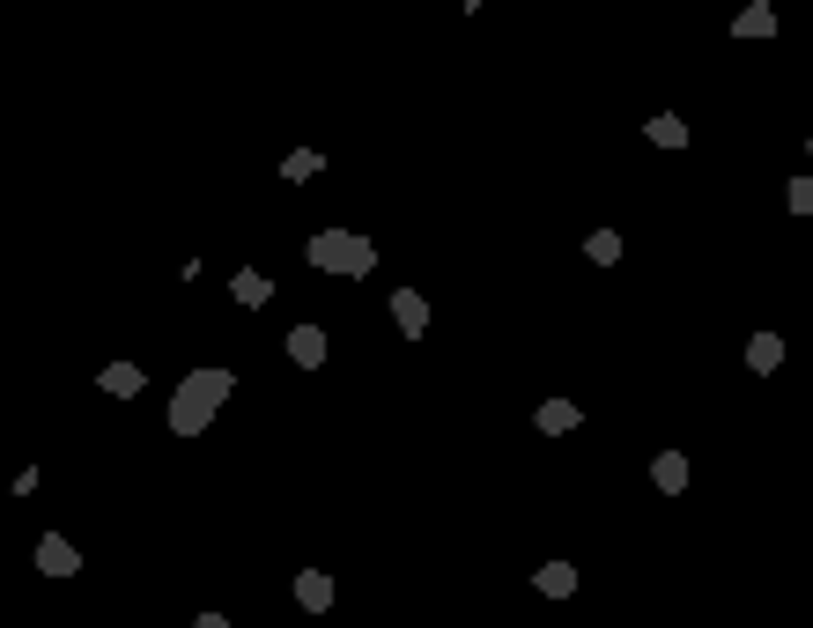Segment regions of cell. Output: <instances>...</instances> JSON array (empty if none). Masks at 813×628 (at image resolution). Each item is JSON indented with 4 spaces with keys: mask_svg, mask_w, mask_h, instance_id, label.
<instances>
[{
    "mask_svg": "<svg viewBox=\"0 0 813 628\" xmlns=\"http://www.w3.org/2000/svg\"><path fill=\"white\" fill-rule=\"evenodd\" d=\"M37 569H45V577H74V569H82V555H74L60 532H45V540H37Z\"/></svg>",
    "mask_w": 813,
    "mask_h": 628,
    "instance_id": "277c9868",
    "label": "cell"
},
{
    "mask_svg": "<svg viewBox=\"0 0 813 628\" xmlns=\"http://www.w3.org/2000/svg\"><path fill=\"white\" fill-rule=\"evenodd\" d=\"M732 30H740V37H769V30H777V8H762V0H754V8H747Z\"/></svg>",
    "mask_w": 813,
    "mask_h": 628,
    "instance_id": "4fadbf2b",
    "label": "cell"
},
{
    "mask_svg": "<svg viewBox=\"0 0 813 628\" xmlns=\"http://www.w3.org/2000/svg\"><path fill=\"white\" fill-rule=\"evenodd\" d=\"M651 481L666 488V496H680V488H688V459H680V451H658V459H651Z\"/></svg>",
    "mask_w": 813,
    "mask_h": 628,
    "instance_id": "ba28073f",
    "label": "cell"
},
{
    "mask_svg": "<svg viewBox=\"0 0 813 628\" xmlns=\"http://www.w3.org/2000/svg\"><path fill=\"white\" fill-rule=\"evenodd\" d=\"M584 252H592L599 266H614V259H621V237H614V230H592V244H584Z\"/></svg>",
    "mask_w": 813,
    "mask_h": 628,
    "instance_id": "9a60e30c",
    "label": "cell"
},
{
    "mask_svg": "<svg viewBox=\"0 0 813 628\" xmlns=\"http://www.w3.org/2000/svg\"><path fill=\"white\" fill-rule=\"evenodd\" d=\"M230 392H237V377H230V370H193L178 392H170V429H178V436H200L207 422H215V407H222Z\"/></svg>",
    "mask_w": 813,
    "mask_h": 628,
    "instance_id": "6da1fadb",
    "label": "cell"
},
{
    "mask_svg": "<svg viewBox=\"0 0 813 628\" xmlns=\"http://www.w3.org/2000/svg\"><path fill=\"white\" fill-rule=\"evenodd\" d=\"M392 318H400V333H407V340H422V333H429V303L414 296V289H392Z\"/></svg>",
    "mask_w": 813,
    "mask_h": 628,
    "instance_id": "5b68a950",
    "label": "cell"
},
{
    "mask_svg": "<svg viewBox=\"0 0 813 628\" xmlns=\"http://www.w3.org/2000/svg\"><path fill=\"white\" fill-rule=\"evenodd\" d=\"M193 628H230V621H222V614H200V621H193Z\"/></svg>",
    "mask_w": 813,
    "mask_h": 628,
    "instance_id": "ac0fdd59",
    "label": "cell"
},
{
    "mask_svg": "<svg viewBox=\"0 0 813 628\" xmlns=\"http://www.w3.org/2000/svg\"><path fill=\"white\" fill-rule=\"evenodd\" d=\"M104 392H111V399H134V392H141V370H134V363H111V370H104Z\"/></svg>",
    "mask_w": 813,
    "mask_h": 628,
    "instance_id": "7c38bea8",
    "label": "cell"
},
{
    "mask_svg": "<svg viewBox=\"0 0 813 628\" xmlns=\"http://www.w3.org/2000/svg\"><path fill=\"white\" fill-rule=\"evenodd\" d=\"M651 141L658 148H688V126H680V119H651Z\"/></svg>",
    "mask_w": 813,
    "mask_h": 628,
    "instance_id": "5bb4252c",
    "label": "cell"
},
{
    "mask_svg": "<svg viewBox=\"0 0 813 628\" xmlns=\"http://www.w3.org/2000/svg\"><path fill=\"white\" fill-rule=\"evenodd\" d=\"M311 266H318V274H348V281H363L370 266H377V244L355 237V230H326V237H311Z\"/></svg>",
    "mask_w": 813,
    "mask_h": 628,
    "instance_id": "7a4b0ae2",
    "label": "cell"
},
{
    "mask_svg": "<svg viewBox=\"0 0 813 628\" xmlns=\"http://www.w3.org/2000/svg\"><path fill=\"white\" fill-rule=\"evenodd\" d=\"M777 363H784V340H777V333H754V340H747V370H762V377H769Z\"/></svg>",
    "mask_w": 813,
    "mask_h": 628,
    "instance_id": "9c48e42d",
    "label": "cell"
},
{
    "mask_svg": "<svg viewBox=\"0 0 813 628\" xmlns=\"http://www.w3.org/2000/svg\"><path fill=\"white\" fill-rule=\"evenodd\" d=\"M533 584H540V599H570V592H577V569H570V562H547Z\"/></svg>",
    "mask_w": 813,
    "mask_h": 628,
    "instance_id": "30bf717a",
    "label": "cell"
},
{
    "mask_svg": "<svg viewBox=\"0 0 813 628\" xmlns=\"http://www.w3.org/2000/svg\"><path fill=\"white\" fill-rule=\"evenodd\" d=\"M533 422H540V436H570V429H577V422H584V414H577V407H570V399H547V407H540V414H533Z\"/></svg>",
    "mask_w": 813,
    "mask_h": 628,
    "instance_id": "52a82bcc",
    "label": "cell"
},
{
    "mask_svg": "<svg viewBox=\"0 0 813 628\" xmlns=\"http://www.w3.org/2000/svg\"><path fill=\"white\" fill-rule=\"evenodd\" d=\"M296 606H304V614H326L333 606V577L326 569H304V577H296Z\"/></svg>",
    "mask_w": 813,
    "mask_h": 628,
    "instance_id": "8992f818",
    "label": "cell"
},
{
    "mask_svg": "<svg viewBox=\"0 0 813 628\" xmlns=\"http://www.w3.org/2000/svg\"><path fill=\"white\" fill-rule=\"evenodd\" d=\"M326 348H333L326 326H296V333H289V363H296V370H318V363H326Z\"/></svg>",
    "mask_w": 813,
    "mask_h": 628,
    "instance_id": "3957f363",
    "label": "cell"
},
{
    "mask_svg": "<svg viewBox=\"0 0 813 628\" xmlns=\"http://www.w3.org/2000/svg\"><path fill=\"white\" fill-rule=\"evenodd\" d=\"M791 207H799V215H813V178H791Z\"/></svg>",
    "mask_w": 813,
    "mask_h": 628,
    "instance_id": "e0dca14e",
    "label": "cell"
},
{
    "mask_svg": "<svg viewBox=\"0 0 813 628\" xmlns=\"http://www.w3.org/2000/svg\"><path fill=\"white\" fill-rule=\"evenodd\" d=\"M281 170H289V185H304V178H311V170H318V156H311V148H296V156H289V163H281Z\"/></svg>",
    "mask_w": 813,
    "mask_h": 628,
    "instance_id": "2e32d148",
    "label": "cell"
},
{
    "mask_svg": "<svg viewBox=\"0 0 813 628\" xmlns=\"http://www.w3.org/2000/svg\"><path fill=\"white\" fill-rule=\"evenodd\" d=\"M230 296H237V303H244V311H259V303H267V296H274V289H267V274H252V266H244V274H237V281H230Z\"/></svg>",
    "mask_w": 813,
    "mask_h": 628,
    "instance_id": "8fae6325",
    "label": "cell"
}]
</instances>
